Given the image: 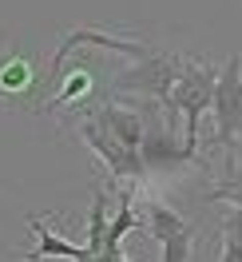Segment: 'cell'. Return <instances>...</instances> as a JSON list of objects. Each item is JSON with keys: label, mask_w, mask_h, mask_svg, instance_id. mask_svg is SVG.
<instances>
[{"label": "cell", "mask_w": 242, "mask_h": 262, "mask_svg": "<svg viewBox=\"0 0 242 262\" xmlns=\"http://www.w3.org/2000/svg\"><path fill=\"white\" fill-rule=\"evenodd\" d=\"M214 80H218V68L203 64V60H191L183 56V68H179V80L167 96V112H179L183 115V143L199 155V123L207 115L210 99H214Z\"/></svg>", "instance_id": "1"}, {"label": "cell", "mask_w": 242, "mask_h": 262, "mask_svg": "<svg viewBox=\"0 0 242 262\" xmlns=\"http://www.w3.org/2000/svg\"><path fill=\"white\" fill-rule=\"evenodd\" d=\"M80 139L96 151L99 163L107 167V175H112V191H115V183H123V179H127V183H143L147 179L143 151L127 147V143H123V139H119V135H115L96 112H87L80 119Z\"/></svg>", "instance_id": "2"}, {"label": "cell", "mask_w": 242, "mask_h": 262, "mask_svg": "<svg viewBox=\"0 0 242 262\" xmlns=\"http://www.w3.org/2000/svg\"><path fill=\"white\" fill-rule=\"evenodd\" d=\"M179 68H183L179 52L155 48L151 56L135 60L127 72H119L112 92H119V96H151V99H159V103H167V96H171V88L179 80Z\"/></svg>", "instance_id": "3"}, {"label": "cell", "mask_w": 242, "mask_h": 262, "mask_svg": "<svg viewBox=\"0 0 242 262\" xmlns=\"http://www.w3.org/2000/svg\"><path fill=\"white\" fill-rule=\"evenodd\" d=\"M143 227H147V234L159 243L163 262H191L194 227L171 203H163V199H155V195H143Z\"/></svg>", "instance_id": "4"}, {"label": "cell", "mask_w": 242, "mask_h": 262, "mask_svg": "<svg viewBox=\"0 0 242 262\" xmlns=\"http://www.w3.org/2000/svg\"><path fill=\"white\" fill-rule=\"evenodd\" d=\"M210 112H214V143L226 147V143L242 139V56H230L218 68Z\"/></svg>", "instance_id": "5"}, {"label": "cell", "mask_w": 242, "mask_h": 262, "mask_svg": "<svg viewBox=\"0 0 242 262\" xmlns=\"http://www.w3.org/2000/svg\"><path fill=\"white\" fill-rule=\"evenodd\" d=\"M28 227L36 234V246L28 254H20L24 262H44V258H60V262H87V246L83 243H72V238H60V234H52L48 223L40 219V214H28Z\"/></svg>", "instance_id": "6"}, {"label": "cell", "mask_w": 242, "mask_h": 262, "mask_svg": "<svg viewBox=\"0 0 242 262\" xmlns=\"http://www.w3.org/2000/svg\"><path fill=\"white\" fill-rule=\"evenodd\" d=\"M143 163L147 171H159V167H179V163H191V159H199L187 143H175V135L167 127H159V123H151L147 119V135H143Z\"/></svg>", "instance_id": "7"}, {"label": "cell", "mask_w": 242, "mask_h": 262, "mask_svg": "<svg viewBox=\"0 0 242 262\" xmlns=\"http://www.w3.org/2000/svg\"><path fill=\"white\" fill-rule=\"evenodd\" d=\"M56 92H52V99L44 103V112H68V107H80L83 99L96 92V80H92V72L80 64L72 68H60V76H56V83H52Z\"/></svg>", "instance_id": "8"}, {"label": "cell", "mask_w": 242, "mask_h": 262, "mask_svg": "<svg viewBox=\"0 0 242 262\" xmlns=\"http://www.w3.org/2000/svg\"><path fill=\"white\" fill-rule=\"evenodd\" d=\"M36 88V68L28 56H8L0 60V96L16 99V96H28Z\"/></svg>", "instance_id": "9"}, {"label": "cell", "mask_w": 242, "mask_h": 262, "mask_svg": "<svg viewBox=\"0 0 242 262\" xmlns=\"http://www.w3.org/2000/svg\"><path fill=\"white\" fill-rule=\"evenodd\" d=\"M107 203H112V195L103 191V187H96L92 191V211H87V254H96V250H103V234H107Z\"/></svg>", "instance_id": "10"}, {"label": "cell", "mask_w": 242, "mask_h": 262, "mask_svg": "<svg viewBox=\"0 0 242 262\" xmlns=\"http://www.w3.org/2000/svg\"><path fill=\"white\" fill-rule=\"evenodd\" d=\"M207 203H230V207H242V167H234L226 179H218L207 191Z\"/></svg>", "instance_id": "11"}, {"label": "cell", "mask_w": 242, "mask_h": 262, "mask_svg": "<svg viewBox=\"0 0 242 262\" xmlns=\"http://www.w3.org/2000/svg\"><path fill=\"white\" fill-rule=\"evenodd\" d=\"M87 262H135L123 254V243H112V246H103V250H96V254H87Z\"/></svg>", "instance_id": "12"}, {"label": "cell", "mask_w": 242, "mask_h": 262, "mask_svg": "<svg viewBox=\"0 0 242 262\" xmlns=\"http://www.w3.org/2000/svg\"><path fill=\"white\" fill-rule=\"evenodd\" d=\"M218 262H242V243L238 238H226L223 234V258Z\"/></svg>", "instance_id": "13"}, {"label": "cell", "mask_w": 242, "mask_h": 262, "mask_svg": "<svg viewBox=\"0 0 242 262\" xmlns=\"http://www.w3.org/2000/svg\"><path fill=\"white\" fill-rule=\"evenodd\" d=\"M52 262H60V258H52Z\"/></svg>", "instance_id": "14"}]
</instances>
